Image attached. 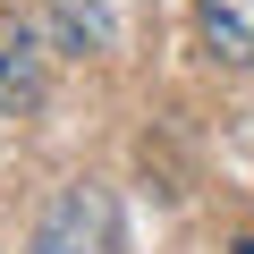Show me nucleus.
<instances>
[{
	"label": "nucleus",
	"mask_w": 254,
	"mask_h": 254,
	"mask_svg": "<svg viewBox=\"0 0 254 254\" xmlns=\"http://www.w3.org/2000/svg\"><path fill=\"white\" fill-rule=\"evenodd\" d=\"M34 254H127L110 187H60L51 212L34 220Z\"/></svg>",
	"instance_id": "obj_1"
},
{
	"label": "nucleus",
	"mask_w": 254,
	"mask_h": 254,
	"mask_svg": "<svg viewBox=\"0 0 254 254\" xmlns=\"http://www.w3.org/2000/svg\"><path fill=\"white\" fill-rule=\"evenodd\" d=\"M43 93H51L43 26H34V17H0V110L26 119V110H43Z\"/></svg>",
	"instance_id": "obj_2"
},
{
	"label": "nucleus",
	"mask_w": 254,
	"mask_h": 254,
	"mask_svg": "<svg viewBox=\"0 0 254 254\" xmlns=\"http://www.w3.org/2000/svg\"><path fill=\"white\" fill-rule=\"evenodd\" d=\"M203 43L229 68H254V0H203Z\"/></svg>",
	"instance_id": "obj_3"
},
{
	"label": "nucleus",
	"mask_w": 254,
	"mask_h": 254,
	"mask_svg": "<svg viewBox=\"0 0 254 254\" xmlns=\"http://www.w3.org/2000/svg\"><path fill=\"white\" fill-rule=\"evenodd\" d=\"M237 254H254V237H246V246H237Z\"/></svg>",
	"instance_id": "obj_4"
}]
</instances>
